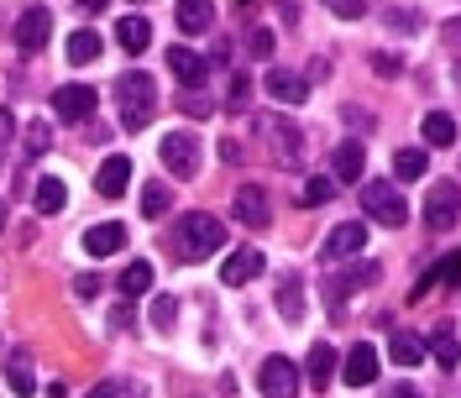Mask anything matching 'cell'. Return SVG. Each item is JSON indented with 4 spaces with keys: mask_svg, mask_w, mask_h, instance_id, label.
Listing matches in <instances>:
<instances>
[{
    "mask_svg": "<svg viewBox=\"0 0 461 398\" xmlns=\"http://www.w3.org/2000/svg\"><path fill=\"white\" fill-rule=\"evenodd\" d=\"M115 105H121V126L126 131H142L147 121H152V111H158V85L131 68V74L115 79Z\"/></svg>",
    "mask_w": 461,
    "mask_h": 398,
    "instance_id": "1",
    "label": "cell"
},
{
    "mask_svg": "<svg viewBox=\"0 0 461 398\" xmlns=\"http://www.w3.org/2000/svg\"><path fill=\"white\" fill-rule=\"evenodd\" d=\"M178 247H184V262H200V257L221 252L226 247V226L215 221V215H184V226H178Z\"/></svg>",
    "mask_w": 461,
    "mask_h": 398,
    "instance_id": "2",
    "label": "cell"
},
{
    "mask_svg": "<svg viewBox=\"0 0 461 398\" xmlns=\"http://www.w3.org/2000/svg\"><path fill=\"white\" fill-rule=\"evenodd\" d=\"M362 210L373 215L377 226H403L409 221V204H403L399 184H388V178H367L362 184Z\"/></svg>",
    "mask_w": 461,
    "mask_h": 398,
    "instance_id": "3",
    "label": "cell"
},
{
    "mask_svg": "<svg viewBox=\"0 0 461 398\" xmlns=\"http://www.w3.org/2000/svg\"><path fill=\"white\" fill-rule=\"evenodd\" d=\"M158 152H163V168L178 173V178L200 173V137H194V131H168Z\"/></svg>",
    "mask_w": 461,
    "mask_h": 398,
    "instance_id": "4",
    "label": "cell"
},
{
    "mask_svg": "<svg viewBox=\"0 0 461 398\" xmlns=\"http://www.w3.org/2000/svg\"><path fill=\"white\" fill-rule=\"evenodd\" d=\"M262 137H267V152H273L284 168H299V163H304V131H299L294 121H267Z\"/></svg>",
    "mask_w": 461,
    "mask_h": 398,
    "instance_id": "5",
    "label": "cell"
},
{
    "mask_svg": "<svg viewBox=\"0 0 461 398\" xmlns=\"http://www.w3.org/2000/svg\"><path fill=\"white\" fill-rule=\"evenodd\" d=\"M258 388L262 398H299V367L288 357H267L258 367Z\"/></svg>",
    "mask_w": 461,
    "mask_h": 398,
    "instance_id": "6",
    "label": "cell"
},
{
    "mask_svg": "<svg viewBox=\"0 0 461 398\" xmlns=\"http://www.w3.org/2000/svg\"><path fill=\"white\" fill-rule=\"evenodd\" d=\"M362 247H367V226H362V221H341V226L325 236L320 257H325V262H346V257H357Z\"/></svg>",
    "mask_w": 461,
    "mask_h": 398,
    "instance_id": "7",
    "label": "cell"
},
{
    "mask_svg": "<svg viewBox=\"0 0 461 398\" xmlns=\"http://www.w3.org/2000/svg\"><path fill=\"white\" fill-rule=\"evenodd\" d=\"M48 32H53V11H48V5H27L22 22H16V48H22V53L48 48Z\"/></svg>",
    "mask_w": 461,
    "mask_h": 398,
    "instance_id": "8",
    "label": "cell"
},
{
    "mask_svg": "<svg viewBox=\"0 0 461 398\" xmlns=\"http://www.w3.org/2000/svg\"><path fill=\"white\" fill-rule=\"evenodd\" d=\"M95 105H100V95H95L89 85L53 89V115H63V121H89V115H95Z\"/></svg>",
    "mask_w": 461,
    "mask_h": 398,
    "instance_id": "9",
    "label": "cell"
},
{
    "mask_svg": "<svg viewBox=\"0 0 461 398\" xmlns=\"http://www.w3.org/2000/svg\"><path fill=\"white\" fill-rule=\"evenodd\" d=\"M258 273H262V252H258V247H236V252L221 262V284H226V288L252 284Z\"/></svg>",
    "mask_w": 461,
    "mask_h": 398,
    "instance_id": "10",
    "label": "cell"
},
{
    "mask_svg": "<svg viewBox=\"0 0 461 398\" xmlns=\"http://www.w3.org/2000/svg\"><path fill=\"white\" fill-rule=\"evenodd\" d=\"M230 215L241 221V226H267V215H273V204H267V189L258 184H247V189H236V204H230Z\"/></svg>",
    "mask_w": 461,
    "mask_h": 398,
    "instance_id": "11",
    "label": "cell"
},
{
    "mask_svg": "<svg viewBox=\"0 0 461 398\" xmlns=\"http://www.w3.org/2000/svg\"><path fill=\"white\" fill-rule=\"evenodd\" d=\"M346 383H351V388H367V383H377V351L367 341H357L351 346V351H346Z\"/></svg>",
    "mask_w": 461,
    "mask_h": 398,
    "instance_id": "12",
    "label": "cell"
},
{
    "mask_svg": "<svg viewBox=\"0 0 461 398\" xmlns=\"http://www.w3.org/2000/svg\"><path fill=\"white\" fill-rule=\"evenodd\" d=\"M425 221H430L435 231H451V226H456V184H451V178H446L430 199H425Z\"/></svg>",
    "mask_w": 461,
    "mask_h": 398,
    "instance_id": "13",
    "label": "cell"
},
{
    "mask_svg": "<svg viewBox=\"0 0 461 398\" xmlns=\"http://www.w3.org/2000/svg\"><path fill=\"white\" fill-rule=\"evenodd\" d=\"M262 89H267V95H273L278 105H304V100H310V85H304L299 74H288V68H273Z\"/></svg>",
    "mask_w": 461,
    "mask_h": 398,
    "instance_id": "14",
    "label": "cell"
},
{
    "mask_svg": "<svg viewBox=\"0 0 461 398\" xmlns=\"http://www.w3.org/2000/svg\"><path fill=\"white\" fill-rule=\"evenodd\" d=\"M126 184H131V163H126L121 152H115V158H105V163H100V173H95V189H100L105 199H121V194H126Z\"/></svg>",
    "mask_w": 461,
    "mask_h": 398,
    "instance_id": "15",
    "label": "cell"
},
{
    "mask_svg": "<svg viewBox=\"0 0 461 398\" xmlns=\"http://www.w3.org/2000/svg\"><path fill=\"white\" fill-rule=\"evenodd\" d=\"M330 168H336L341 184H357V178L367 173V152H362V142H357V137H346V142L336 147V158H330Z\"/></svg>",
    "mask_w": 461,
    "mask_h": 398,
    "instance_id": "16",
    "label": "cell"
},
{
    "mask_svg": "<svg viewBox=\"0 0 461 398\" xmlns=\"http://www.w3.org/2000/svg\"><path fill=\"white\" fill-rule=\"evenodd\" d=\"M168 68L184 79V95L204 85V58L194 53V48H168Z\"/></svg>",
    "mask_w": 461,
    "mask_h": 398,
    "instance_id": "17",
    "label": "cell"
},
{
    "mask_svg": "<svg viewBox=\"0 0 461 398\" xmlns=\"http://www.w3.org/2000/svg\"><path fill=\"white\" fill-rule=\"evenodd\" d=\"M121 247H126V226H115V221L85 231V252L89 257H111V252H121Z\"/></svg>",
    "mask_w": 461,
    "mask_h": 398,
    "instance_id": "18",
    "label": "cell"
},
{
    "mask_svg": "<svg viewBox=\"0 0 461 398\" xmlns=\"http://www.w3.org/2000/svg\"><path fill=\"white\" fill-rule=\"evenodd\" d=\"M304 377H310L315 388H330V377H336V346H330V341H315V346H310Z\"/></svg>",
    "mask_w": 461,
    "mask_h": 398,
    "instance_id": "19",
    "label": "cell"
},
{
    "mask_svg": "<svg viewBox=\"0 0 461 398\" xmlns=\"http://www.w3.org/2000/svg\"><path fill=\"white\" fill-rule=\"evenodd\" d=\"M173 22H178V32H184V37L210 32V22H215V5H210V0H184V5L173 11Z\"/></svg>",
    "mask_w": 461,
    "mask_h": 398,
    "instance_id": "20",
    "label": "cell"
},
{
    "mask_svg": "<svg viewBox=\"0 0 461 398\" xmlns=\"http://www.w3.org/2000/svg\"><path fill=\"white\" fill-rule=\"evenodd\" d=\"M115 42H121L126 53H147V42H152V22H147V16H121V22H115Z\"/></svg>",
    "mask_w": 461,
    "mask_h": 398,
    "instance_id": "21",
    "label": "cell"
},
{
    "mask_svg": "<svg viewBox=\"0 0 461 398\" xmlns=\"http://www.w3.org/2000/svg\"><path fill=\"white\" fill-rule=\"evenodd\" d=\"M5 388L22 393V398L37 393V377H32V357L27 351H11V357H5Z\"/></svg>",
    "mask_w": 461,
    "mask_h": 398,
    "instance_id": "22",
    "label": "cell"
},
{
    "mask_svg": "<svg viewBox=\"0 0 461 398\" xmlns=\"http://www.w3.org/2000/svg\"><path fill=\"white\" fill-rule=\"evenodd\" d=\"M278 314H284L288 325L304 320V284H299V278H284V284H278Z\"/></svg>",
    "mask_w": 461,
    "mask_h": 398,
    "instance_id": "23",
    "label": "cell"
},
{
    "mask_svg": "<svg viewBox=\"0 0 461 398\" xmlns=\"http://www.w3.org/2000/svg\"><path fill=\"white\" fill-rule=\"evenodd\" d=\"M425 147H399L393 152V173H399V184H414V178H425Z\"/></svg>",
    "mask_w": 461,
    "mask_h": 398,
    "instance_id": "24",
    "label": "cell"
},
{
    "mask_svg": "<svg viewBox=\"0 0 461 398\" xmlns=\"http://www.w3.org/2000/svg\"><path fill=\"white\" fill-rule=\"evenodd\" d=\"M388 357H393V367H420V362H425V346H420V336L399 330V336L388 341Z\"/></svg>",
    "mask_w": 461,
    "mask_h": 398,
    "instance_id": "25",
    "label": "cell"
},
{
    "mask_svg": "<svg viewBox=\"0 0 461 398\" xmlns=\"http://www.w3.org/2000/svg\"><path fill=\"white\" fill-rule=\"evenodd\" d=\"M425 142L430 147H451L456 142V121H451L446 111H430L425 115Z\"/></svg>",
    "mask_w": 461,
    "mask_h": 398,
    "instance_id": "26",
    "label": "cell"
},
{
    "mask_svg": "<svg viewBox=\"0 0 461 398\" xmlns=\"http://www.w3.org/2000/svg\"><path fill=\"white\" fill-rule=\"evenodd\" d=\"M147 288H152V262H131V267L121 273V294H126V299H142Z\"/></svg>",
    "mask_w": 461,
    "mask_h": 398,
    "instance_id": "27",
    "label": "cell"
},
{
    "mask_svg": "<svg viewBox=\"0 0 461 398\" xmlns=\"http://www.w3.org/2000/svg\"><path fill=\"white\" fill-rule=\"evenodd\" d=\"M63 204H68V189H63V178H42V184H37V210H42V215H58Z\"/></svg>",
    "mask_w": 461,
    "mask_h": 398,
    "instance_id": "28",
    "label": "cell"
},
{
    "mask_svg": "<svg viewBox=\"0 0 461 398\" xmlns=\"http://www.w3.org/2000/svg\"><path fill=\"white\" fill-rule=\"evenodd\" d=\"M95 58H100V37H95V32H74V37H68V63H95Z\"/></svg>",
    "mask_w": 461,
    "mask_h": 398,
    "instance_id": "29",
    "label": "cell"
},
{
    "mask_svg": "<svg viewBox=\"0 0 461 398\" xmlns=\"http://www.w3.org/2000/svg\"><path fill=\"white\" fill-rule=\"evenodd\" d=\"M430 351L440 357V367H456V325H440L430 336Z\"/></svg>",
    "mask_w": 461,
    "mask_h": 398,
    "instance_id": "30",
    "label": "cell"
},
{
    "mask_svg": "<svg viewBox=\"0 0 461 398\" xmlns=\"http://www.w3.org/2000/svg\"><path fill=\"white\" fill-rule=\"evenodd\" d=\"M173 320H178V299H173V294H158V299H152V325H158V330L168 336Z\"/></svg>",
    "mask_w": 461,
    "mask_h": 398,
    "instance_id": "31",
    "label": "cell"
},
{
    "mask_svg": "<svg viewBox=\"0 0 461 398\" xmlns=\"http://www.w3.org/2000/svg\"><path fill=\"white\" fill-rule=\"evenodd\" d=\"M142 393H147L142 383H131V377H115V383H100L89 398H142Z\"/></svg>",
    "mask_w": 461,
    "mask_h": 398,
    "instance_id": "32",
    "label": "cell"
},
{
    "mask_svg": "<svg viewBox=\"0 0 461 398\" xmlns=\"http://www.w3.org/2000/svg\"><path fill=\"white\" fill-rule=\"evenodd\" d=\"M168 184H147L142 189V215H163V210H168Z\"/></svg>",
    "mask_w": 461,
    "mask_h": 398,
    "instance_id": "33",
    "label": "cell"
},
{
    "mask_svg": "<svg viewBox=\"0 0 461 398\" xmlns=\"http://www.w3.org/2000/svg\"><path fill=\"white\" fill-rule=\"evenodd\" d=\"M48 142H53L48 121H32V126H27V152H32V158H42V152H48Z\"/></svg>",
    "mask_w": 461,
    "mask_h": 398,
    "instance_id": "34",
    "label": "cell"
},
{
    "mask_svg": "<svg viewBox=\"0 0 461 398\" xmlns=\"http://www.w3.org/2000/svg\"><path fill=\"white\" fill-rule=\"evenodd\" d=\"M330 194H336V184H330V178H310V184H304V194H299V199H304V204H325Z\"/></svg>",
    "mask_w": 461,
    "mask_h": 398,
    "instance_id": "35",
    "label": "cell"
},
{
    "mask_svg": "<svg viewBox=\"0 0 461 398\" xmlns=\"http://www.w3.org/2000/svg\"><path fill=\"white\" fill-rule=\"evenodd\" d=\"M247 53H252V58H273V32L252 27V37H247Z\"/></svg>",
    "mask_w": 461,
    "mask_h": 398,
    "instance_id": "36",
    "label": "cell"
},
{
    "mask_svg": "<svg viewBox=\"0 0 461 398\" xmlns=\"http://www.w3.org/2000/svg\"><path fill=\"white\" fill-rule=\"evenodd\" d=\"M247 95H252V85H247V79H241V74H230L226 105H230V111H247Z\"/></svg>",
    "mask_w": 461,
    "mask_h": 398,
    "instance_id": "37",
    "label": "cell"
},
{
    "mask_svg": "<svg viewBox=\"0 0 461 398\" xmlns=\"http://www.w3.org/2000/svg\"><path fill=\"white\" fill-rule=\"evenodd\" d=\"M330 11H336V16H341V22H357V16H362V11H367V5H357V0H336V5H330Z\"/></svg>",
    "mask_w": 461,
    "mask_h": 398,
    "instance_id": "38",
    "label": "cell"
},
{
    "mask_svg": "<svg viewBox=\"0 0 461 398\" xmlns=\"http://www.w3.org/2000/svg\"><path fill=\"white\" fill-rule=\"evenodd\" d=\"M184 111L189 115H210V100H204V95H184Z\"/></svg>",
    "mask_w": 461,
    "mask_h": 398,
    "instance_id": "39",
    "label": "cell"
},
{
    "mask_svg": "<svg viewBox=\"0 0 461 398\" xmlns=\"http://www.w3.org/2000/svg\"><path fill=\"white\" fill-rule=\"evenodd\" d=\"M11 131H16V121H11V111H0V152H5V142H11Z\"/></svg>",
    "mask_w": 461,
    "mask_h": 398,
    "instance_id": "40",
    "label": "cell"
},
{
    "mask_svg": "<svg viewBox=\"0 0 461 398\" xmlns=\"http://www.w3.org/2000/svg\"><path fill=\"white\" fill-rule=\"evenodd\" d=\"M74 288H79V294H85V299H89V294H100V278H95V273H85V278H79V284H74Z\"/></svg>",
    "mask_w": 461,
    "mask_h": 398,
    "instance_id": "41",
    "label": "cell"
},
{
    "mask_svg": "<svg viewBox=\"0 0 461 398\" xmlns=\"http://www.w3.org/2000/svg\"><path fill=\"white\" fill-rule=\"evenodd\" d=\"M221 158H226V163H241V147H236V142L226 137V142H221Z\"/></svg>",
    "mask_w": 461,
    "mask_h": 398,
    "instance_id": "42",
    "label": "cell"
},
{
    "mask_svg": "<svg viewBox=\"0 0 461 398\" xmlns=\"http://www.w3.org/2000/svg\"><path fill=\"white\" fill-rule=\"evenodd\" d=\"M388 398H420V393H414V388H393Z\"/></svg>",
    "mask_w": 461,
    "mask_h": 398,
    "instance_id": "43",
    "label": "cell"
},
{
    "mask_svg": "<svg viewBox=\"0 0 461 398\" xmlns=\"http://www.w3.org/2000/svg\"><path fill=\"white\" fill-rule=\"evenodd\" d=\"M0 231H5V204H0Z\"/></svg>",
    "mask_w": 461,
    "mask_h": 398,
    "instance_id": "44",
    "label": "cell"
}]
</instances>
